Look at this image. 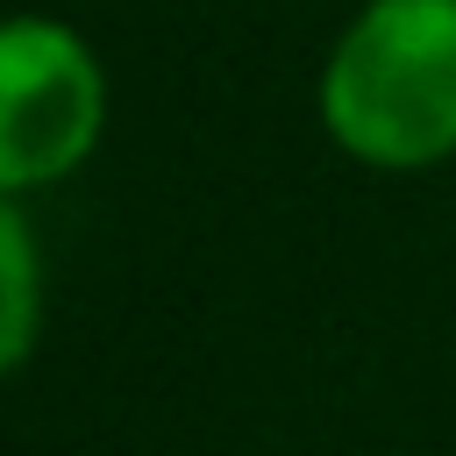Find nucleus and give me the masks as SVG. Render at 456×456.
I'll return each instance as SVG.
<instances>
[{"instance_id":"f257e3e1","label":"nucleus","mask_w":456,"mask_h":456,"mask_svg":"<svg viewBox=\"0 0 456 456\" xmlns=\"http://www.w3.org/2000/svg\"><path fill=\"white\" fill-rule=\"evenodd\" d=\"M321 128L378 171L456 157V0H370L321 64Z\"/></svg>"},{"instance_id":"f03ea898","label":"nucleus","mask_w":456,"mask_h":456,"mask_svg":"<svg viewBox=\"0 0 456 456\" xmlns=\"http://www.w3.org/2000/svg\"><path fill=\"white\" fill-rule=\"evenodd\" d=\"M107 128V71L93 43L50 14L0 21V192L71 178Z\"/></svg>"},{"instance_id":"7ed1b4c3","label":"nucleus","mask_w":456,"mask_h":456,"mask_svg":"<svg viewBox=\"0 0 456 456\" xmlns=\"http://www.w3.org/2000/svg\"><path fill=\"white\" fill-rule=\"evenodd\" d=\"M43 321V271H36V235L14 207V192H0V378L28 356Z\"/></svg>"}]
</instances>
